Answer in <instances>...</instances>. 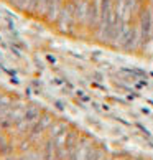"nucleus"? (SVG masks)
Instances as JSON below:
<instances>
[{"mask_svg": "<svg viewBox=\"0 0 153 160\" xmlns=\"http://www.w3.org/2000/svg\"><path fill=\"white\" fill-rule=\"evenodd\" d=\"M89 32L119 53L153 58V0H97Z\"/></svg>", "mask_w": 153, "mask_h": 160, "instance_id": "1", "label": "nucleus"}]
</instances>
